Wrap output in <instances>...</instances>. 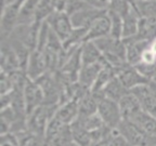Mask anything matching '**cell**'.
I'll return each instance as SVG.
<instances>
[{
    "mask_svg": "<svg viewBox=\"0 0 156 146\" xmlns=\"http://www.w3.org/2000/svg\"><path fill=\"white\" fill-rule=\"evenodd\" d=\"M136 37L151 42L156 37V16H142L139 21Z\"/></svg>",
    "mask_w": 156,
    "mask_h": 146,
    "instance_id": "cell-19",
    "label": "cell"
},
{
    "mask_svg": "<svg viewBox=\"0 0 156 146\" xmlns=\"http://www.w3.org/2000/svg\"><path fill=\"white\" fill-rule=\"evenodd\" d=\"M91 146H110V144H108L107 140H103V141L94 142V143L91 144Z\"/></svg>",
    "mask_w": 156,
    "mask_h": 146,
    "instance_id": "cell-28",
    "label": "cell"
},
{
    "mask_svg": "<svg viewBox=\"0 0 156 146\" xmlns=\"http://www.w3.org/2000/svg\"><path fill=\"white\" fill-rule=\"evenodd\" d=\"M107 10L98 9L94 7H87L83 10H79L77 12L71 15V21L74 28H81V29H89V27L92 25L98 17H100L104 14Z\"/></svg>",
    "mask_w": 156,
    "mask_h": 146,
    "instance_id": "cell-6",
    "label": "cell"
},
{
    "mask_svg": "<svg viewBox=\"0 0 156 146\" xmlns=\"http://www.w3.org/2000/svg\"><path fill=\"white\" fill-rule=\"evenodd\" d=\"M150 49H151L152 51L156 54V37L152 40L151 42H150Z\"/></svg>",
    "mask_w": 156,
    "mask_h": 146,
    "instance_id": "cell-29",
    "label": "cell"
},
{
    "mask_svg": "<svg viewBox=\"0 0 156 146\" xmlns=\"http://www.w3.org/2000/svg\"><path fill=\"white\" fill-rule=\"evenodd\" d=\"M128 92H130V91L125 88V85H122L117 76H115L102 90V93L105 97L115 101L117 103L119 102L120 99L124 97Z\"/></svg>",
    "mask_w": 156,
    "mask_h": 146,
    "instance_id": "cell-18",
    "label": "cell"
},
{
    "mask_svg": "<svg viewBox=\"0 0 156 146\" xmlns=\"http://www.w3.org/2000/svg\"><path fill=\"white\" fill-rule=\"evenodd\" d=\"M72 131V136L73 141L79 146H91L92 144V139H91L90 132L81 126V123L76 119L72 124H69Z\"/></svg>",
    "mask_w": 156,
    "mask_h": 146,
    "instance_id": "cell-22",
    "label": "cell"
},
{
    "mask_svg": "<svg viewBox=\"0 0 156 146\" xmlns=\"http://www.w3.org/2000/svg\"><path fill=\"white\" fill-rule=\"evenodd\" d=\"M122 41L126 44L127 63L129 65L136 66L141 61L142 54L145 51V49L150 46V41L142 40L136 36L128 39H122Z\"/></svg>",
    "mask_w": 156,
    "mask_h": 146,
    "instance_id": "cell-9",
    "label": "cell"
},
{
    "mask_svg": "<svg viewBox=\"0 0 156 146\" xmlns=\"http://www.w3.org/2000/svg\"><path fill=\"white\" fill-rule=\"evenodd\" d=\"M153 80H156V78H155V79H153Z\"/></svg>",
    "mask_w": 156,
    "mask_h": 146,
    "instance_id": "cell-33",
    "label": "cell"
},
{
    "mask_svg": "<svg viewBox=\"0 0 156 146\" xmlns=\"http://www.w3.org/2000/svg\"><path fill=\"white\" fill-rule=\"evenodd\" d=\"M126 1H128V2H130V3H136L134 2V0H126Z\"/></svg>",
    "mask_w": 156,
    "mask_h": 146,
    "instance_id": "cell-31",
    "label": "cell"
},
{
    "mask_svg": "<svg viewBox=\"0 0 156 146\" xmlns=\"http://www.w3.org/2000/svg\"><path fill=\"white\" fill-rule=\"evenodd\" d=\"M130 92L138 99L142 110L156 118V99L147 85H142L132 89Z\"/></svg>",
    "mask_w": 156,
    "mask_h": 146,
    "instance_id": "cell-10",
    "label": "cell"
},
{
    "mask_svg": "<svg viewBox=\"0 0 156 146\" xmlns=\"http://www.w3.org/2000/svg\"><path fill=\"white\" fill-rule=\"evenodd\" d=\"M47 21L54 34L63 42L71 36L74 30L71 16L64 11H55Z\"/></svg>",
    "mask_w": 156,
    "mask_h": 146,
    "instance_id": "cell-3",
    "label": "cell"
},
{
    "mask_svg": "<svg viewBox=\"0 0 156 146\" xmlns=\"http://www.w3.org/2000/svg\"><path fill=\"white\" fill-rule=\"evenodd\" d=\"M24 0H19L12 5H8L3 7L2 15H1V29H2L3 38L9 34H12L19 23V15L21 5Z\"/></svg>",
    "mask_w": 156,
    "mask_h": 146,
    "instance_id": "cell-8",
    "label": "cell"
},
{
    "mask_svg": "<svg viewBox=\"0 0 156 146\" xmlns=\"http://www.w3.org/2000/svg\"><path fill=\"white\" fill-rule=\"evenodd\" d=\"M107 62L103 60L99 63L91 64V65H85L81 67L79 75H78V82L80 83L83 87H85L88 90H91L93 83L97 80L98 76L100 74V71H102V68L104 66H107Z\"/></svg>",
    "mask_w": 156,
    "mask_h": 146,
    "instance_id": "cell-13",
    "label": "cell"
},
{
    "mask_svg": "<svg viewBox=\"0 0 156 146\" xmlns=\"http://www.w3.org/2000/svg\"><path fill=\"white\" fill-rule=\"evenodd\" d=\"M111 35V19L107 14V11L102 14L100 17H98L92 23L85 37V41H94L97 39L103 38V37Z\"/></svg>",
    "mask_w": 156,
    "mask_h": 146,
    "instance_id": "cell-11",
    "label": "cell"
},
{
    "mask_svg": "<svg viewBox=\"0 0 156 146\" xmlns=\"http://www.w3.org/2000/svg\"><path fill=\"white\" fill-rule=\"evenodd\" d=\"M118 105L124 120H131L138 113L142 110L138 99L131 92H128L124 97H122Z\"/></svg>",
    "mask_w": 156,
    "mask_h": 146,
    "instance_id": "cell-14",
    "label": "cell"
},
{
    "mask_svg": "<svg viewBox=\"0 0 156 146\" xmlns=\"http://www.w3.org/2000/svg\"><path fill=\"white\" fill-rule=\"evenodd\" d=\"M117 131L124 136L131 146H149L153 139L129 120L122 119L117 128Z\"/></svg>",
    "mask_w": 156,
    "mask_h": 146,
    "instance_id": "cell-2",
    "label": "cell"
},
{
    "mask_svg": "<svg viewBox=\"0 0 156 146\" xmlns=\"http://www.w3.org/2000/svg\"><path fill=\"white\" fill-rule=\"evenodd\" d=\"M115 76H116V69H114L110 65L104 66L102 68V71H100V74H99V76H98L97 80L94 81L90 91L92 93L102 92V90L104 89L105 85L110 82Z\"/></svg>",
    "mask_w": 156,
    "mask_h": 146,
    "instance_id": "cell-23",
    "label": "cell"
},
{
    "mask_svg": "<svg viewBox=\"0 0 156 146\" xmlns=\"http://www.w3.org/2000/svg\"><path fill=\"white\" fill-rule=\"evenodd\" d=\"M129 121L136 124L149 136L156 137V118H154L153 116L141 110Z\"/></svg>",
    "mask_w": 156,
    "mask_h": 146,
    "instance_id": "cell-17",
    "label": "cell"
},
{
    "mask_svg": "<svg viewBox=\"0 0 156 146\" xmlns=\"http://www.w3.org/2000/svg\"><path fill=\"white\" fill-rule=\"evenodd\" d=\"M140 1H143V0H134V2H140Z\"/></svg>",
    "mask_w": 156,
    "mask_h": 146,
    "instance_id": "cell-32",
    "label": "cell"
},
{
    "mask_svg": "<svg viewBox=\"0 0 156 146\" xmlns=\"http://www.w3.org/2000/svg\"><path fill=\"white\" fill-rule=\"evenodd\" d=\"M79 116V108H78V102L75 100H68L64 103H60L54 114V118L61 121L62 123L69 126Z\"/></svg>",
    "mask_w": 156,
    "mask_h": 146,
    "instance_id": "cell-12",
    "label": "cell"
},
{
    "mask_svg": "<svg viewBox=\"0 0 156 146\" xmlns=\"http://www.w3.org/2000/svg\"><path fill=\"white\" fill-rule=\"evenodd\" d=\"M98 115L110 129H117L122 121V116L118 103L107 97H102L99 100L98 105Z\"/></svg>",
    "mask_w": 156,
    "mask_h": 146,
    "instance_id": "cell-1",
    "label": "cell"
},
{
    "mask_svg": "<svg viewBox=\"0 0 156 146\" xmlns=\"http://www.w3.org/2000/svg\"><path fill=\"white\" fill-rule=\"evenodd\" d=\"M107 14L111 19V35L113 38L122 39V17L119 14L107 10Z\"/></svg>",
    "mask_w": 156,
    "mask_h": 146,
    "instance_id": "cell-26",
    "label": "cell"
},
{
    "mask_svg": "<svg viewBox=\"0 0 156 146\" xmlns=\"http://www.w3.org/2000/svg\"><path fill=\"white\" fill-rule=\"evenodd\" d=\"M116 76L122 81L125 88L128 89L129 91H131L134 88L139 87V85H147L151 81L144 76H142L134 66L129 65V64H127L126 66L118 69L116 73Z\"/></svg>",
    "mask_w": 156,
    "mask_h": 146,
    "instance_id": "cell-7",
    "label": "cell"
},
{
    "mask_svg": "<svg viewBox=\"0 0 156 146\" xmlns=\"http://www.w3.org/2000/svg\"><path fill=\"white\" fill-rule=\"evenodd\" d=\"M25 73L29 80L37 81L39 78L48 73V66L44 52L35 50L30 52L25 68Z\"/></svg>",
    "mask_w": 156,
    "mask_h": 146,
    "instance_id": "cell-5",
    "label": "cell"
},
{
    "mask_svg": "<svg viewBox=\"0 0 156 146\" xmlns=\"http://www.w3.org/2000/svg\"><path fill=\"white\" fill-rule=\"evenodd\" d=\"M83 1L87 3V5H91V7L98 8V9L105 10L104 5H103V3H102V1H101V0H83Z\"/></svg>",
    "mask_w": 156,
    "mask_h": 146,
    "instance_id": "cell-27",
    "label": "cell"
},
{
    "mask_svg": "<svg viewBox=\"0 0 156 146\" xmlns=\"http://www.w3.org/2000/svg\"><path fill=\"white\" fill-rule=\"evenodd\" d=\"M55 11L56 8L53 0H41L35 13V22L41 23L44 21H47Z\"/></svg>",
    "mask_w": 156,
    "mask_h": 146,
    "instance_id": "cell-24",
    "label": "cell"
},
{
    "mask_svg": "<svg viewBox=\"0 0 156 146\" xmlns=\"http://www.w3.org/2000/svg\"><path fill=\"white\" fill-rule=\"evenodd\" d=\"M41 0H24L21 5L17 25H29L35 22V13Z\"/></svg>",
    "mask_w": 156,
    "mask_h": 146,
    "instance_id": "cell-20",
    "label": "cell"
},
{
    "mask_svg": "<svg viewBox=\"0 0 156 146\" xmlns=\"http://www.w3.org/2000/svg\"><path fill=\"white\" fill-rule=\"evenodd\" d=\"M80 58L83 66H85L101 62L103 55L94 41H86L80 47Z\"/></svg>",
    "mask_w": 156,
    "mask_h": 146,
    "instance_id": "cell-16",
    "label": "cell"
},
{
    "mask_svg": "<svg viewBox=\"0 0 156 146\" xmlns=\"http://www.w3.org/2000/svg\"><path fill=\"white\" fill-rule=\"evenodd\" d=\"M65 127H66V124L62 123L61 121H58L54 117L49 121L48 126H47V128H46V131H44V139H46L47 143H48V146L58 134L61 133L62 130H63Z\"/></svg>",
    "mask_w": 156,
    "mask_h": 146,
    "instance_id": "cell-25",
    "label": "cell"
},
{
    "mask_svg": "<svg viewBox=\"0 0 156 146\" xmlns=\"http://www.w3.org/2000/svg\"><path fill=\"white\" fill-rule=\"evenodd\" d=\"M24 99L26 105V114L27 116L30 115L35 109L44 104V93L41 87L36 81L29 80L25 85L24 88Z\"/></svg>",
    "mask_w": 156,
    "mask_h": 146,
    "instance_id": "cell-4",
    "label": "cell"
},
{
    "mask_svg": "<svg viewBox=\"0 0 156 146\" xmlns=\"http://www.w3.org/2000/svg\"><path fill=\"white\" fill-rule=\"evenodd\" d=\"M141 19V15L136 11V7H132L126 16L122 17V39H128L138 35L139 30V21Z\"/></svg>",
    "mask_w": 156,
    "mask_h": 146,
    "instance_id": "cell-15",
    "label": "cell"
},
{
    "mask_svg": "<svg viewBox=\"0 0 156 146\" xmlns=\"http://www.w3.org/2000/svg\"><path fill=\"white\" fill-rule=\"evenodd\" d=\"M98 105H99V101L91 93V91H89L78 102V108H79V116L78 117H88L91 116V115L97 114Z\"/></svg>",
    "mask_w": 156,
    "mask_h": 146,
    "instance_id": "cell-21",
    "label": "cell"
},
{
    "mask_svg": "<svg viewBox=\"0 0 156 146\" xmlns=\"http://www.w3.org/2000/svg\"><path fill=\"white\" fill-rule=\"evenodd\" d=\"M149 146H156V137H153V139H152V142Z\"/></svg>",
    "mask_w": 156,
    "mask_h": 146,
    "instance_id": "cell-30",
    "label": "cell"
}]
</instances>
